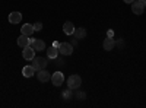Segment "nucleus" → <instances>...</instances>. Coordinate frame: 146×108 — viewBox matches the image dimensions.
Masks as SVG:
<instances>
[{
  "label": "nucleus",
  "mask_w": 146,
  "mask_h": 108,
  "mask_svg": "<svg viewBox=\"0 0 146 108\" xmlns=\"http://www.w3.org/2000/svg\"><path fill=\"white\" fill-rule=\"evenodd\" d=\"M102 47H104V50H105V51H111L114 47H115V40L111 38V37H107V38L104 40Z\"/></svg>",
  "instance_id": "nucleus-8"
},
{
  "label": "nucleus",
  "mask_w": 146,
  "mask_h": 108,
  "mask_svg": "<svg viewBox=\"0 0 146 108\" xmlns=\"http://www.w3.org/2000/svg\"><path fill=\"white\" fill-rule=\"evenodd\" d=\"M58 54H60L58 48H56V47H53V45L47 50V57L48 58H56V57H58Z\"/></svg>",
  "instance_id": "nucleus-16"
},
{
  "label": "nucleus",
  "mask_w": 146,
  "mask_h": 108,
  "mask_svg": "<svg viewBox=\"0 0 146 108\" xmlns=\"http://www.w3.org/2000/svg\"><path fill=\"white\" fill-rule=\"evenodd\" d=\"M75 98H78V99H85V98H86V93H85V92H80V91H78V92L75 93Z\"/></svg>",
  "instance_id": "nucleus-18"
},
{
  "label": "nucleus",
  "mask_w": 146,
  "mask_h": 108,
  "mask_svg": "<svg viewBox=\"0 0 146 108\" xmlns=\"http://www.w3.org/2000/svg\"><path fill=\"white\" fill-rule=\"evenodd\" d=\"M35 73H36V72H35V69H34L32 66H25V67L22 69V75L25 76V78H31V76H34Z\"/></svg>",
  "instance_id": "nucleus-14"
},
{
  "label": "nucleus",
  "mask_w": 146,
  "mask_h": 108,
  "mask_svg": "<svg viewBox=\"0 0 146 108\" xmlns=\"http://www.w3.org/2000/svg\"><path fill=\"white\" fill-rule=\"evenodd\" d=\"M56 64H57L58 67H60V66H63V64H64V60H63V58L60 60V58H57V57H56Z\"/></svg>",
  "instance_id": "nucleus-20"
},
{
  "label": "nucleus",
  "mask_w": 146,
  "mask_h": 108,
  "mask_svg": "<svg viewBox=\"0 0 146 108\" xmlns=\"http://www.w3.org/2000/svg\"><path fill=\"white\" fill-rule=\"evenodd\" d=\"M82 85V78L79 75H72L67 79V86L70 89H79V86Z\"/></svg>",
  "instance_id": "nucleus-2"
},
{
  "label": "nucleus",
  "mask_w": 146,
  "mask_h": 108,
  "mask_svg": "<svg viewBox=\"0 0 146 108\" xmlns=\"http://www.w3.org/2000/svg\"><path fill=\"white\" fill-rule=\"evenodd\" d=\"M62 97L64 98V99H70V98H73V89H70L69 86L62 92Z\"/></svg>",
  "instance_id": "nucleus-17"
},
{
  "label": "nucleus",
  "mask_w": 146,
  "mask_h": 108,
  "mask_svg": "<svg viewBox=\"0 0 146 108\" xmlns=\"http://www.w3.org/2000/svg\"><path fill=\"white\" fill-rule=\"evenodd\" d=\"M32 67L35 69V72H38V70H42V69H45L47 67V64H48V60L45 58V57H34L32 60Z\"/></svg>",
  "instance_id": "nucleus-1"
},
{
  "label": "nucleus",
  "mask_w": 146,
  "mask_h": 108,
  "mask_svg": "<svg viewBox=\"0 0 146 108\" xmlns=\"http://www.w3.org/2000/svg\"><path fill=\"white\" fill-rule=\"evenodd\" d=\"M131 12L135 15H142L145 12V5L142 0H135V2L131 3Z\"/></svg>",
  "instance_id": "nucleus-4"
},
{
  "label": "nucleus",
  "mask_w": 146,
  "mask_h": 108,
  "mask_svg": "<svg viewBox=\"0 0 146 108\" xmlns=\"http://www.w3.org/2000/svg\"><path fill=\"white\" fill-rule=\"evenodd\" d=\"M113 35H114V31H108L107 32V37H111L113 38Z\"/></svg>",
  "instance_id": "nucleus-21"
},
{
  "label": "nucleus",
  "mask_w": 146,
  "mask_h": 108,
  "mask_svg": "<svg viewBox=\"0 0 146 108\" xmlns=\"http://www.w3.org/2000/svg\"><path fill=\"white\" fill-rule=\"evenodd\" d=\"M73 35L76 37V40H82V38L86 37V29L85 28H76L75 32H73Z\"/></svg>",
  "instance_id": "nucleus-15"
},
{
  "label": "nucleus",
  "mask_w": 146,
  "mask_h": 108,
  "mask_svg": "<svg viewBox=\"0 0 146 108\" xmlns=\"http://www.w3.org/2000/svg\"><path fill=\"white\" fill-rule=\"evenodd\" d=\"M58 53L62 56H70L73 53V45L70 42H62L58 45Z\"/></svg>",
  "instance_id": "nucleus-3"
},
{
  "label": "nucleus",
  "mask_w": 146,
  "mask_h": 108,
  "mask_svg": "<svg viewBox=\"0 0 146 108\" xmlns=\"http://www.w3.org/2000/svg\"><path fill=\"white\" fill-rule=\"evenodd\" d=\"M22 57L25 58V60H32L35 57V50L32 48L31 45L28 47H23V51H22Z\"/></svg>",
  "instance_id": "nucleus-7"
},
{
  "label": "nucleus",
  "mask_w": 146,
  "mask_h": 108,
  "mask_svg": "<svg viewBox=\"0 0 146 108\" xmlns=\"http://www.w3.org/2000/svg\"><path fill=\"white\" fill-rule=\"evenodd\" d=\"M64 82V75L62 72H56L54 75H51V83L54 86H62Z\"/></svg>",
  "instance_id": "nucleus-5"
},
{
  "label": "nucleus",
  "mask_w": 146,
  "mask_h": 108,
  "mask_svg": "<svg viewBox=\"0 0 146 108\" xmlns=\"http://www.w3.org/2000/svg\"><path fill=\"white\" fill-rule=\"evenodd\" d=\"M18 45L19 47H22V48H23V47H28V45H31V38L28 37V35H21V37L18 38Z\"/></svg>",
  "instance_id": "nucleus-10"
},
{
  "label": "nucleus",
  "mask_w": 146,
  "mask_h": 108,
  "mask_svg": "<svg viewBox=\"0 0 146 108\" xmlns=\"http://www.w3.org/2000/svg\"><path fill=\"white\" fill-rule=\"evenodd\" d=\"M123 2H124V3H127V5H131L133 2H135V0H123Z\"/></svg>",
  "instance_id": "nucleus-22"
},
{
  "label": "nucleus",
  "mask_w": 146,
  "mask_h": 108,
  "mask_svg": "<svg viewBox=\"0 0 146 108\" xmlns=\"http://www.w3.org/2000/svg\"><path fill=\"white\" fill-rule=\"evenodd\" d=\"M36 78H38V80L40 82H42V83H45V82H48L51 79V76H50V73L45 70V69H42V70H38V73H36Z\"/></svg>",
  "instance_id": "nucleus-9"
},
{
  "label": "nucleus",
  "mask_w": 146,
  "mask_h": 108,
  "mask_svg": "<svg viewBox=\"0 0 146 108\" xmlns=\"http://www.w3.org/2000/svg\"><path fill=\"white\" fill-rule=\"evenodd\" d=\"M34 29H35V31H41V29H42V22L34 23Z\"/></svg>",
  "instance_id": "nucleus-19"
},
{
  "label": "nucleus",
  "mask_w": 146,
  "mask_h": 108,
  "mask_svg": "<svg viewBox=\"0 0 146 108\" xmlns=\"http://www.w3.org/2000/svg\"><path fill=\"white\" fill-rule=\"evenodd\" d=\"M31 47L35 51H42V50H45V42L38 38H31Z\"/></svg>",
  "instance_id": "nucleus-6"
},
{
  "label": "nucleus",
  "mask_w": 146,
  "mask_h": 108,
  "mask_svg": "<svg viewBox=\"0 0 146 108\" xmlns=\"http://www.w3.org/2000/svg\"><path fill=\"white\" fill-rule=\"evenodd\" d=\"M21 31H22L23 35H28V37H31L35 29H34V25H31V23H25V25H22Z\"/></svg>",
  "instance_id": "nucleus-13"
},
{
  "label": "nucleus",
  "mask_w": 146,
  "mask_h": 108,
  "mask_svg": "<svg viewBox=\"0 0 146 108\" xmlns=\"http://www.w3.org/2000/svg\"><path fill=\"white\" fill-rule=\"evenodd\" d=\"M22 21V13L21 12H12L9 15V22L10 23H19Z\"/></svg>",
  "instance_id": "nucleus-12"
},
{
  "label": "nucleus",
  "mask_w": 146,
  "mask_h": 108,
  "mask_svg": "<svg viewBox=\"0 0 146 108\" xmlns=\"http://www.w3.org/2000/svg\"><path fill=\"white\" fill-rule=\"evenodd\" d=\"M58 45H60V42H57V41L53 42V47H56V48H58Z\"/></svg>",
  "instance_id": "nucleus-23"
},
{
  "label": "nucleus",
  "mask_w": 146,
  "mask_h": 108,
  "mask_svg": "<svg viewBox=\"0 0 146 108\" xmlns=\"http://www.w3.org/2000/svg\"><path fill=\"white\" fill-rule=\"evenodd\" d=\"M75 25H73V22H70V21H67V22H64V25H63V31H64V34L66 35H73V32H75Z\"/></svg>",
  "instance_id": "nucleus-11"
}]
</instances>
